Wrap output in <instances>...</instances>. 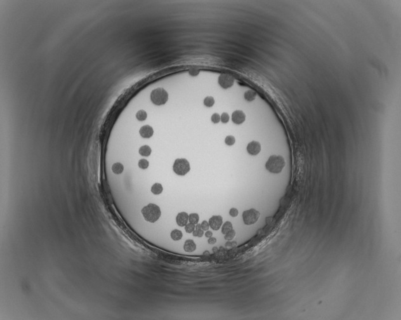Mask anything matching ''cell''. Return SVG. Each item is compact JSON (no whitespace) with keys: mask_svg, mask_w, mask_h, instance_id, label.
<instances>
[{"mask_svg":"<svg viewBox=\"0 0 401 320\" xmlns=\"http://www.w3.org/2000/svg\"><path fill=\"white\" fill-rule=\"evenodd\" d=\"M286 165L285 159L282 156H270L265 164V168L272 174H279Z\"/></svg>","mask_w":401,"mask_h":320,"instance_id":"cell-1","label":"cell"},{"mask_svg":"<svg viewBox=\"0 0 401 320\" xmlns=\"http://www.w3.org/2000/svg\"><path fill=\"white\" fill-rule=\"evenodd\" d=\"M145 220L151 223L156 222L161 217V211L159 206L154 203H149L141 210Z\"/></svg>","mask_w":401,"mask_h":320,"instance_id":"cell-2","label":"cell"},{"mask_svg":"<svg viewBox=\"0 0 401 320\" xmlns=\"http://www.w3.org/2000/svg\"><path fill=\"white\" fill-rule=\"evenodd\" d=\"M151 100L156 106L164 105L168 100V92L162 88L154 90L151 94Z\"/></svg>","mask_w":401,"mask_h":320,"instance_id":"cell-3","label":"cell"},{"mask_svg":"<svg viewBox=\"0 0 401 320\" xmlns=\"http://www.w3.org/2000/svg\"><path fill=\"white\" fill-rule=\"evenodd\" d=\"M173 170L177 175L184 176L190 170V163L186 159L178 158L173 165Z\"/></svg>","mask_w":401,"mask_h":320,"instance_id":"cell-4","label":"cell"},{"mask_svg":"<svg viewBox=\"0 0 401 320\" xmlns=\"http://www.w3.org/2000/svg\"><path fill=\"white\" fill-rule=\"evenodd\" d=\"M260 217V213L255 208L245 210L243 213V219L244 224L250 226L255 224Z\"/></svg>","mask_w":401,"mask_h":320,"instance_id":"cell-5","label":"cell"},{"mask_svg":"<svg viewBox=\"0 0 401 320\" xmlns=\"http://www.w3.org/2000/svg\"><path fill=\"white\" fill-rule=\"evenodd\" d=\"M218 84L224 89L229 88L234 83V78L227 74H221L218 77Z\"/></svg>","mask_w":401,"mask_h":320,"instance_id":"cell-6","label":"cell"},{"mask_svg":"<svg viewBox=\"0 0 401 320\" xmlns=\"http://www.w3.org/2000/svg\"><path fill=\"white\" fill-rule=\"evenodd\" d=\"M209 227L214 230L218 231L220 229V227L223 224V218L220 215H213L209 220Z\"/></svg>","mask_w":401,"mask_h":320,"instance_id":"cell-7","label":"cell"},{"mask_svg":"<svg viewBox=\"0 0 401 320\" xmlns=\"http://www.w3.org/2000/svg\"><path fill=\"white\" fill-rule=\"evenodd\" d=\"M246 149L250 155L256 156L261 151V144L257 141H251L248 144Z\"/></svg>","mask_w":401,"mask_h":320,"instance_id":"cell-8","label":"cell"},{"mask_svg":"<svg viewBox=\"0 0 401 320\" xmlns=\"http://www.w3.org/2000/svg\"><path fill=\"white\" fill-rule=\"evenodd\" d=\"M246 120V114L240 110H236L234 111L232 114V121L236 125H240L243 123Z\"/></svg>","mask_w":401,"mask_h":320,"instance_id":"cell-9","label":"cell"},{"mask_svg":"<svg viewBox=\"0 0 401 320\" xmlns=\"http://www.w3.org/2000/svg\"><path fill=\"white\" fill-rule=\"evenodd\" d=\"M176 222L178 226L183 227L189 222V215L187 213L182 212L178 213L176 217Z\"/></svg>","mask_w":401,"mask_h":320,"instance_id":"cell-10","label":"cell"},{"mask_svg":"<svg viewBox=\"0 0 401 320\" xmlns=\"http://www.w3.org/2000/svg\"><path fill=\"white\" fill-rule=\"evenodd\" d=\"M139 133L142 137L144 139H149L153 135L154 130L152 127L149 125H144L140 128Z\"/></svg>","mask_w":401,"mask_h":320,"instance_id":"cell-11","label":"cell"},{"mask_svg":"<svg viewBox=\"0 0 401 320\" xmlns=\"http://www.w3.org/2000/svg\"><path fill=\"white\" fill-rule=\"evenodd\" d=\"M183 249L187 252H193L196 249V244L193 239H187L185 242Z\"/></svg>","mask_w":401,"mask_h":320,"instance_id":"cell-12","label":"cell"},{"mask_svg":"<svg viewBox=\"0 0 401 320\" xmlns=\"http://www.w3.org/2000/svg\"><path fill=\"white\" fill-rule=\"evenodd\" d=\"M138 152L141 156L147 157L151 155V154L152 152V149L149 146L144 145L140 147Z\"/></svg>","mask_w":401,"mask_h":320,"instance_id":"cell-13","label":"cell"},{"mask_svg":"<svg viewBox=\"0 0 401 320\" xmlns=\"http://www.w3.org/2000/svg\"><path fill=\"white\" fill-rule=\"evenodd\" d=\"M256 97V92L251 90H248V91H246L244 95V99L246 101L248 102H251L253 101H254Z\"/></svg>","mask_w":401,"mask_h":320,"instance_id":"cell-14","label":"cell"},{"mask_svg":"<svg viewBox=\"0 0 401 320\" xmlns=\"http://www.w3.org/2000/svg\"><path fill=\"white\" fill-rule=\"evenodd\" d=\"M163 190V186L160 183H155L151 187V192L155 195L161 194Z\"/></svg>","mask_w":401,"mask_h":320,"instance_id":"cell-15","label":"cell"},{"mask_svg":"<svg viewBox=\"0 0 401 320\" xmlns=\"http://www.w3.org/2000/svg\"><path fill=\"white\" fill-rule=\"evenodd\" d=\"M112 170L113 171V173L116 174V175H119L123 173V170H124V166L121 163H114L113 167H112Z\"/></svg>","mask_w":401,"mask_h":320,"instance_id":"cell-16","label":"cell"},{"mask_svg":"<svg viewBox=\"0 0 401 320\" xmlns=\"http://www.w3.org/2000/svg\"><path fill=\"white\" fill-rule=\"evenodd\" d=\"M170 236L171 239L174 241H178L182 238L183 233L181 231L178 229H174L171 232Z\"/></svg>","mask_w":401,"mask_h":320,"instance_id":"cell-17","label":"cell"},{"mask_svg":"<svg viewBox=\"0 0 401 320\" xmlns=\"http://www.w3.org/2000/svg\"><path fill=\"white\" fill-rule=\"evenodd\" d=\"M232 229H233L232 224L229 221H227L221 227V233L225 235Z\"/></svg>","mask_w":401,"mask_h":320,"instance_id":"cell-18","label":"cell"},{"mask_svg":"<svg viewBox=\"0 0 401 320\" xmlns=\"http://www.w3.org/2000/svg\"><path fill=\"white\" fill-rule=\"evenodd\" d=\"M193 235L195 237H199V238H201L203 235H204V231L202 229L201 225L200 224H197L196 225L195 229L193 232Z\"/></svg>","mask_w":401,"mask_h":320,"instance_id":"cell-19","label":"cell"},{"mask_svg":"<svg viewBox=\"0 0 401 320\" xmlns=\"http://www.w3.org/2000/svg\"><path fill=\"white\" fill-rule=\"evenodd\" d=\"M189 222L193 223L195 225L197 224H198L199 221V215L196 213H193L189 215Z\"/></svg>","mask_w":401,"mask_h":320,"instance_id":"cell-20","label":"cell"},{"mask_svg":"<svg viewBox=\"0 0 401 320\" xmlns=\"http://www.w3.org/2000/svg\"><path fill=\"white\" fill-rule=\"evenodd\" d=\"M147 114L144 110H140L136 114V118L138 121H143L147 119Z\"/></svg>","mask_w":401,"mask_h":320,"instance_id":"cell-21","label":"cell"},{"mask_svg":"<svg viewBox=\"0 0 401 320\" xmlns=\"http://www.w3.org/2000/svg\"><path fill=\"white\" fill-rule=\"evenodd\" d=\"M215 104V99L213 97L208 96L204 99V105L208 107H211Z\"/></svg>","mask_w":401,"mask_h":320,"instance_id":"cell-22","label":"cell"},{"mask_svg":"<svg viewBox=\"0 0 401 320\" xmlns=\"http://www.w3.org/2000/svg\"><path fill=\"white\" fill-rule=\"evenodd\" d=\"M138 167L141 169H147L149 166V162L147 161L145 159H141L139 160V162L138 163Z\"/></svg>","mask_w":401,"mask_h":320,"instance_id":"cell-23","label":"cell"},{"mask_svg":"<svg viewBox=\"0 0 401 320\" xmlns=\"http://www.w3.org/2000/svg\"><path fill=\"white\" fill-rule=\"evenodd\" d=\"M236 142V139L232 135H228V136L226 137L225 139V143L226 145L231 146H233Z\"/></svg>","mask_w":401,"mask_h":320,"instance_id":"cell-24","label":"cell"},{"mask_svg":"<svg viewBox=\"0 0 401 320\" xmlns=\"http://www.w3.org/2000/svg\"><path fill=\"white\" fill-rule=\"evenodd\" d=\"M235 236H236V231L234 229H232L229 232H227L226 235H225L224 238L225 240H227V241H231V240H232L234 238Z\"/></svg>","mask_w":401,"mask_h":320,"instance_id":"cell-25","label":"cell"},{"mask_svg":"<svg viewBox=\"0 0 401 320\" xmlns=\"http://www.w3.org/2000/svg\"><path fill=\"white\" fill-rule=\"evenodd\" d=\"M196 225L193 224V223H187L186 226H185V230H186V232L187 233H193V231L195 229Z\"/></svg>","mask_w":401,"mask_h":320,"instance_id":"cell-26","label":"cell"},{"mask_svg":"<svg viewBox=\"0 0 401 320\" xmlns=\"http://www.w3.org/2000/svg\"><path fill=\"white\" fill-rule=\"evenodd\" d=\"M230 120V116L227 113H223L220 116V121L223 123H227Z\"/></svg>","mask_w":401,"mask_h":320,"instance_id":"cell-27","label":"cell"},{"mask_svg":"<svg viewBox=\"0 0 401 320\" xmlns=\"http://www.w3.org/2000/svg\"><path fill=\"white\" fill-rule=\"evenodd\" d=\"M212 121L215 124L218 123L220 121V116L218 113H214L211 118Z\"/></svg>","mask_w":401,"mask_h":320,"instance_id":"cell-28","label":"cell"},{"mask_svg":"<svg viewBox=\"0 0 401 320\" xmlns=\"http://www.w3.org/2000/svg\"><path fill=\"white\" fill-rule=\"evenodd\" d=\"M201 225L202 229L204 231H206L209 230V222H208V221H206V220L202 221V223L201 224Z\"/></svg>","mask_w":401,"mask_h":320,"instance_id":"cell-29","label":"cell"},{"mask_svg":"<svg viewBox=\"0 0 401 320\" xmlns=\"http://www.w3.org/2000/svg\"><path fill=\"white\" fill-rule=\"evenodd\" d=\"M239 214V211L236 208H232L229 211V215L232 217H237Z\"/></svg>","mask_w":401,"mask_h":320,"instance_id":"cell-30","label":"cell"},{"mask_svg":"<svg viewBox=\"0 0 401 320\" xmlns=\"http://www.w3.org/2000/svg\"><path fill=\"white\" fill-rule=\"evenodd\" d=\"M208 243L209 245H214V244H215L216 243H217V239H216L214 237L209 238L208 240Z\"/></svg>","mask_w":401,"mask_h":320,"instance_id":"cell-31","label":"cell"},{"mask_svg":"<svg viewBox=\"0 0 401 320\" xmlns=\"http://www.w3.org/2000/svg\"><path fill=\"white\" fill-rule=\"evenodd\" d=\"M199 72V71L197 70L196 69H190V71H189L190 75H192V76H196V75H198Z\"/></svg>","mask_w":401,"mask_h":320,"instance_id":"cell-32","label":"cell"},{"mask_svg":"<svg viewBox=\"0 0 401 320\" xmlns=\"http://www.w3.org/2000/svg\"><path fill=\"white\" fill-rule=\"evenodd\" d=\"M205 236L206 238H208L212 237L213 236V232L210 231H208V230L206 231V232L205 233Z\"/></svg>","mask_w":401,"mask_h":320,"instance_id":"cell-33","label":"cell"}]
</instances>
